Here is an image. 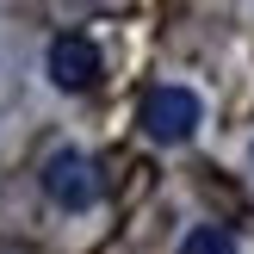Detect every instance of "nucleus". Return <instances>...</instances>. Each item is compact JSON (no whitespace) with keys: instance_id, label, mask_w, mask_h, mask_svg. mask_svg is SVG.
Returning <instances> with one entry per match:
<instances>
[{"instance_id":"nucleus-1","label":"nucleus","mask_w":254,"mask_h":254,"mask_svg":"<svg viewBox=\"0 0 254 254\" xmlns=\"http://www.w3.org/2000/svg\"><path fill=\"white\" fill-rule=\"evenodd\" d=\"M136 124H143L149 143H186L205 124V106H198L192 87H149L143 106H136Z\"/></svg>"},{"instance_id":"nucleus-4","label":"nucleus","mask_w":254,"mask_h":254,"mask_svg":"<svg viewBox=\"0 0 254 254\" xmlns=\"http://www.w3.org/2000/svg\"><path fill=\"white\" fill-rule=\"evenodd\" d=\"M180 254H236V230H223V223H198V230L180 242Z\"/></svg>"},{"instance_id":"nucleus-3","label":"nucleus","mask_w":254,"mask_h":254,"mask_svg":"<svg viewBox=\"0 0 254 254\" xmlns=\"http://www.w3.org/2000/svg\"><path fill=\"white\" fill-rule=\"evenodd\" d=\"M44 74L62 87V93H87V87L99 81V44H93V37H81V31H62V37H50Z\"/></svg>"},{"instance_id":"nucleus-2","label":"nucleus","mask_w":254,"mask_h":254,"mask_svg":"<svg viewBox=\"0 0 254 254\" xmlns=\"http://www.w3.org/2000/svg\"><path fill=\"white\" fill-rule=\"evenodd\" d=\"M44 192H50V205H62V211H93L99 205V174H93V161H87L81 149H56V155L44 161Z\"/></svg>"}]
</instances>
